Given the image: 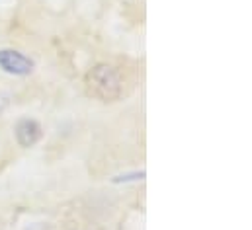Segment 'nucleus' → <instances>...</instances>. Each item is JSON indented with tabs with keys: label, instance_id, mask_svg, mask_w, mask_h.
Returning <instances> with one entry per match:
<instances>
[{
	"label": "nucleus",
	"instance_id": "obj_2",
	"mask_svg": "<svg viewBox=\"0 0 252 230\" xmlns=\"http://www.w3.org/2000/svg\"><path fill=\"white\" fill-rule=\"evenodd\" d=\"M0 68L12 76H28L33 72L35 62L16 49H0Z\"/></svg>",
	"mask_w": 252,
	"mask_h": 230
},
{
	"label": "nucleus",
	"instance_id": "obj_3",
	"mask_svg": "<svg viewBox=\"0 0 252 230\" xmlns=\"http://www.w3.org/2000/svg\"><path fill=\"white\" fill-rule=\"evenodd\" d=\"M14 135H16V141H18L20 146L30 148V146H33V144L39 143L43 131H41V125H39L35 119H28V117H26V119H20V121L16 123Z\"/></svg>",
	"mask_w": 252,
	"mask_h": 230
},
{
	"label": "nucleus",
	"instance_id": "obj_1",
	"mask_svg": "<svg viewBox=\"0 0 252 230\" xmlns=\"http://www.w3.org/2000/svg\"><path fill=\"white\" fill-rule=\"evenodd\" d=\"M86 88L102 102H116L124 94V76L112 64H96L86 74Z\"/></svg>",
	"mask_w": 252,
	"mask_h": 230
}]
</instances>
